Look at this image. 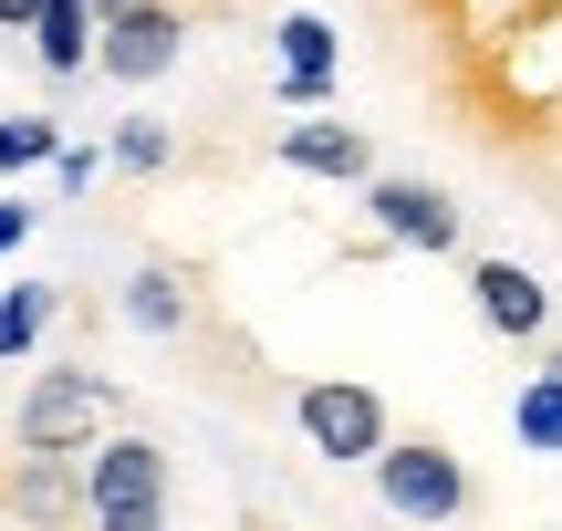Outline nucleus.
<instances>
[{"label": "nucleus", "instance_id": "obj_1", "mask_svg": "<svg viewBox=\"0 0 562 531\" xmlns=\"http://www.w3.org/2000/svg\"><path fill=\"white\" fill-rule=\"evenodd\" d=\"M104 438H115V375H94V365H42L11 407L21 459H94Z\"/></svg>", "mask_w": 562, "mask_h": 531}, {"label": "nucleus", "instance_id": "obj_2", "mask_svg": "<svg viewBox=\"0 0 562 531\" xmlns=\"http://www.w3.org/2000/svg\"><path fill=\"white\" fill-rule=\"evenodd\" d=\"M364 479H375L385 521H417V531H448V521L480 511V479H469V459L448 449V438H396Z\"/></svg>", "mask_w": 562, "mask_h": 531}, {"label": "nucleus", "instance_id": "obj_3", "mask_svg": "<svg viewBox=\"0 0 562 531\" xmlns=\"http://www.w3.org/2000/svg\"><path fill=\"white\" fill-rule=\"evenodd\" d=\"M292 428L313 459H334V470H375L385 449H396V417H385V396L364 386V375H313V386L292 396Z\"/></svg>", "mask_w": 562, "mask_h": 531}, {"label": "nucleus", "instance_id": "obj_4", "mask_svg": "<svg viewBox=\"0 0 562 531\" xmlns=\"http://www.w3.org/2000/svg\"><path fill=\"white\" fill-rule=\"evenodd\" d=\"M167 479H178V459H167L146 428H115L94 459H83V500H94V521H136V511H167ZM94 521H83V531H94Z\"/></svg>", "mask_w": 562, "mask_h": 531}, {"label": "nucleus", "instance_id": "obj_5", "mask_svg": "<svg viewBox=\"0 0 562 531\" xmlns=\"http://www.w3.org/2000/svg\"><path fill=\"white\" fill-rule=\"evenodd\" d=\"M364 219H375L385 250H427V261H448L469 240V208L448 188H427V178H375L364 188Z\"/></svg>", "mask_w": 562, "mask_h": 531}, {"label": "nucleus", "instance_id": "obj_6", "mask_svg": "<svg viewBox=\"0 0 562 531\" xmlns=\"http://www.w3.org/2000/svg\"><path fill=\"white\" fill-rule=\"evenodd\" d=\"M0 511L21 531H83L94 500H83V459H11L0 470Z\"/></svg>", "mask_w": 562, "mask_h": 531}, {"label": "nucleus", "instance_id": "obj_7", "mask_svg": "<svg viewBox=\"0 0 562 531\" xmlns=\"http://www.w3.org/2000/svg\"><path fill=\"white\" fill-rule=\"evenodd\" d=\"M469 313H480L501 344H542L552 334V292H542V271H521V261H469Z\"/></svg>", "mask_w": 562, "mask_h": 531}, {"label": "nucleus", "instance_id": "obj_8", "mask_svg": "<svg viewBox=\"0 0 562 531\" xmlns=\"http://www.w3.org/2000/svg\"><path fill=\"white\" fill-rule=\"evenodd\" d=\"M292 178H323V188H375L385 167H375V146H364V125H344V115H302V125H281V146H271Z\"/></svg>", "mask_w": 562, "mask_h": 531}, {"label": "nucleus", "instance_id": "obj_9", "mask_svg": "<svg viewBox=\"0 0 562 531\" xmlns=\"http://www.w3.org/2000/svg\"><path fill=\"white\" fill-rule=\"evenodd\" d=\"M178 53H188V11L167 0V11H136V21H115V32L94 42V74L104 83H167Z\"/></svg>", "mask_w": 562, "mask_h": 531}, {"label": "nucleus", "instance_id": "obj_10", "mask_svg": "<svg viewBox=\"0 0 562 531\" xmlns=\"http://www.w3.org/2000/svg\"><path fill=\"white\" fill-rule=\"evenodd\" d=\"M125 324L157 334V344H178V334L199 324V271L188 261H136L125 271Z\"/></svg>", "mask_w": 562, "mask_h": 531}, {"label": "nucleus", "instance_id": "obj_11", "mask_svg": "<svg viewBox=\"0 0 562 531\" xmlns=\"http://www.w3.org/2000/svg\"><path fill=\"white\" fill-rule=\"evenodd\" d=\"M94 42H104L94 0H53V11L32 21V63H42L53 83H83V74H94Z\"/></svg>", "mask_w": 562, "mask_h": 531}, {"label": "nucleus", "instance_id": "obj_12", "mask_svg": "<svg viewBox=\"0 0 562 531\" xmlns=\"http://www.w3.org/2000/svg\"><path fill=\"white\" fill-rule=\"evenodd\" d=\"M510 438H521L531 459H562V344L521 375V396H510Z\"/></svg>", "mask_w": 562, "mask_h": 531}, {"label": "nucleus", "instance_id": "obj_13", "mask_svg": "<svg viewBox=\"0 0 562 531\" xmlns=\"http://www.w3.org/2000/svg\"><path fill=\"white\" fill-rule=\"evenodd\" d=\"M63 313V282H11L0 292V365H21V354H42V334H53Z\"/></svg>", "mask_w": 562, "mask_h": 531}, {"label": "nucleus", "instance_id": "obj_14", "mask_svg": "<svg viewBox=\"0 0 562 531\" xmlns=\"http://www.w3.org/2000/svg\"><path fill=\"white\" fill-rule=\"evenodd\" d=\"M271 53H281V74H344V32L323 11H281L271 21Z\"/></svg>", "mask_w": 562, "mask_h": 531}, {"label": "nucleus", "instance_id": "obj_15", "mask_svg": "<svg viewBox=\"0 0 562 531\" xmlns=\"http://www.w3.org/2000/svg\"><path fill=\"white\" fill-rule=\"evenodd\" d=\"M63 115H42V104H21V115H0V178H32V167H63Z\"/></svg>", "mask_w": 562, "mask_h": 531}, {"label": "nucleus", "instance_id": "obj_16", "mask_svg": "<svg viewBox=\"0 0 562 531\" xmlns=\"http://www.w3.org/2000/svg\"><path fill=\"white\" fill-rule=\"evenodd\" d=\"M104 157H115L125 178H167V167H178V125H167V115H115Z\"/></svg>", "mask_w": 562, "mask_h": 531}, {"label": "nucleus", "instance_id": "obj_17", "mask_svg": "<svg viewBox=\"0 0 562 531\" xmlns=\"http://www.w3.org/2000/svg\"><path fill=\"white\" fill-rule=\"evenodd\" d=\"M271 104H281V115H334V104H344V74H281Z\"/></svg>", "mask_w": 562, "mask_h": 531}, {"label": "nucleus", "instance_id": "obj_18", "mask_svg": "<svg viewBox=\"0 0 562 531\" xmlns=\"http://www.w3.org/2000/svg\"><path fill=\"white\" fill-rule=\"evenodd\" d=\"M104 167H115V157H104V146H63V167H53V188H63V199H83V188H94Z\"/></svg>", "mask_w": 562, "mask_h": 531}, {"label": "nucleus", "instance_id": "obj_19", "mask_svg": "<svg viewBox=\"0 0 562 531\" xmlns=\"http://www.w3.org/2000/svg\"><path fill=\"white\" fill-rule=\"evenodd\" d=\"M32 219H42V208H21V199H0V261H11V250L32 240Z\"/></svg>", "mask_w": 562, "mask_h": 531}, {"label": "nucleus", "instance_id": "obj_20", "mask_svg": "<svg viewBox=\"0 0 562 531\" xmlns=\"http://www.w3.org/2000/svg\"><path fill=\"white\" fill-rule=\"evenodd\" d=\"M42 11H53V0H0V32H21V42H32V21Z\"/></svg>", "mask_w": 562, "mask_h": 531}, {"label": "nucleus", "instance_id": "obj_21", "mask_svg": "<svg viewBox=\"0 0 562 531\" xmlns=\"http://www.w3.org/2000/svg\"><path fill=\"white\" fill-rule=\"evenodd\" d=\"M136 11H167V0H94V21L115 32V21H136Z\"/></svg>", "mask_w": 562, "mask_h": 531}, {"label": "nucleus", "instance_id": "obj_22", "mask_svg": "<svg viewBox=\"0 0 562 531\" xmlns=\"http://www.w3.org/2000/svg\"><path fill=\"white\" fill-rule=\"evenodd\" d=\"M94 531H167V511H136V521H94Z\"/></svg>", "mask_w": 562, "mask_h": 531}]
</instances>
